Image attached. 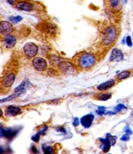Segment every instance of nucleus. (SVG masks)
Segmentation results:
<instances>
[{
    "mask_svg": "<svg viewBox=\"0 0 133 154\" xmlns=\"http://www.w3.org/2000/svg\"><path fill=\"white\" fill-rule=\"evenodd\" d=\"M78 65L83 69H89L95 64L96 58L90 53H84L78 57Z\"/></svg>",
    "mask_w": 133,
    "mask_h": 154,
    "instance_id": "nucleus-1",
    "label": "nucleus"
},
{
    "mask_svg": "<svg viewBox=\"0 0 133 154\" xmlns=\"http://www.w3.org/2000/svg\"><path fill=\"white\" fill-rule=\"evenodd\" d=\"M31 86H32V84L30 83V81L28 80H25L24 81L22 82V84L20 85L19 86H18L17 88H15V90H14V94L13 95L8 97L6 99H2L1 100V103H3V102H4V101H11L12 99H15L17 97H19L20 95L24 94V92L27 90V88H29Z\"/></svg>",
    "mask_w": 133,
    "mask_h": 154,
    "instance_id": "nucleus-2",
    "label": "nucleus"
},
{
    "mask_svg": "<svg viewBox=\"0 0 133 154\" xmlns=\"http://www.w3.org/2000/svg\"><path fill=\"white\" fill-rule=\"evenodd\" d=\"M117 37V30L114 26L108 27L103 34V42L105 46H108L112 44Z\"/></svg>",
    "mask_w": 133,
    "mask_h": 154,
    "instance_id": "nucleus-3",
    "label": "nucleus"
},
{
    "mask_svg": "<svg viewBox=\"0 0 133 154\" xmlns=\"http://www.w3.org/2000/svg\"><path fill=\"white\" fill-rule=\"evenodd\" d=\"M24 50L25 54L29 57V58H32L35 57L38 52V47L36 46V45H35L32 42H28L27 43L24 47Z\"/></svg>",
    "mask_w": 133,
    "mask_h": 154,
    "instance_id": "nucleus-4",
    "label": "nucleus"
},
{
    "mask_svg": "<svg viewBox=\"0 0 133 154\" xmlns=\"http://www.w3.org/2000/svg\"><path fill=\"white\" fill-rule=\"evenodd\" d=\"M58 68L60 72L64 74H72L74 72V67L73 64H71L69 62H61L58 64Z\"/></svg>",
    "mask_w": 133,
    "mask_h": 154,
    "instance_id": "nucleus-5",
    "label": "nucleus"
},
{
    "mask_svg": "<svg viewBox=\"0 0 133 154\" xmlns=\"http://www.w3.org/2000/svg\"><path fill=\"white\" fill-rule=\"evenodd\" d=\"M32 65L33 67L40 71H45L47 68V62L45 61V59L42 58H35L32 61Z\"/></svg>",
    "mask_w": 133,
    "mask_h": 154,
    "instance_id": "nucleus-6",
    "label": "nucleus"
},
{
    "mask_svg": "<svg viewBox=\"0 0 133 154\" xmlns=\"http://www.w3.org/2000/svg\"><path fill=\"white\" fill-rule=\"evenodd\" d=\"M1 137H6L9 140L13 139L19 132V129H15V128H7L4 129L3 127H1Z\"/></svg>",
    "mask_w": 133,
    "mask_h": 154,
    "instance_id": "nucleus-7",
    "label": "nucleus"
},
{
    "mask_svg": "<svg viewBox=\"0 0 133 154\" xmlns=\"http://www.w3.org/2000/svg\"><path fill=\"white\" fill-rule=\"evenodd\" d=\"M13 31V27L11 23L7 21H2L0 24V32L3 35H9Z\"/></svg>",
    "mask_w": 133,
    "mask_h": 154,
    "instance_id": "nucleus-8",
    "label": "nucleus"
},
{
    "mask_svg": "<svg viewBox=\"0 0 133 154\" xmlns=\"http://www.w3.org/2000/svg\"><path fill=\"white\" fill-rule=\"evenodd\" d=\"M110 61L111 62H121L124 60V54L122 51L119 49H114L111 51L110 56Z\"/></svg>",
    "mask_w": 133,
    "mask_h": 154,
    "instance_id": "nucleus-9",
    "label": "nucleus"
},
{
    "mask_svg": "<svg viewBox=\"0 0 133 154\" xmlns=\"http://www.w3.org/2000/svg\"><path fill=\"white\" fill-rule=\"evenodd\" d=\"M15 76L12 73L6 75L3 79H2V86L5 87V88H9L11 87L13 83L15 82Z\"/></svg>",
    "mask_w": 133,
    "mask_h": 154,
    "instance_id": "nucleus-10",
    "label": "nucleus"
},
{
    "mask_svg": "<svg viewBox=\"0 0 133 154\" xmlns=\"http://www.w3.org/2000/svg\"><path fill=\"white\" fill-rule=\"evenodd\" d=\"M94 119H95V116L92 114L86 115L81 118V124L85 128H89V127H90Z\"/></svg>",
    "mask_w": 133,
    "mask_h": 154,
    "instance_id": "nucleus-11",
    "label": "nucleus"
},
{
    "mask_svg": "<svg viewBox=\"0 0 133 154\" xmlns=\"http://www.w3.org/2000/svg\"><path fill=\"white\" fill-rule=\"evenodd\" d=\"M17 9L20 10V11H24V12H31L33 9V5L27 2H19L16 4Z\"/></svg>",
    "mask_w": 133,
    "mask_h": 154,
    "instance_id": "nucleus-12",
    "label": "nucleus"
},
{
    "mask_svg": "<svg viewBox=\"0 0 133 154\" xmlns=\"http://www.w3.org/2000/svg\"><path fill=\"white\" fill-rule=\"evenodd\" d=\"M15 43H16V39L12 36H7L3 39V44L7 48H12L15 46Z\"/></svg>",
    "mask_w": 133,
    "mask_h": 154,
    "instance_id": "nucleus-13",
    "label": "nucleus"
},
{
    "mask_svg": "<svg viewBox=\"0 0 133 154\" xmlns=\"http://www.w3.org/2000/svg\"><path fill=\"white\" fill-rule=\"evenodd\" d=\"M99 140H100V142H101L100 148H101L102 150H103V152H107L110 150V146H111L110 141H109L107 138H105V139L101 138V139H99Z\"/></svg>",
    "mask_w": 133,
    "mask_h": 154,
    "instance_id": "nucleus-14",
    "label": "nucleus"
},
{
    "mask_svg": "<svg viewBox=\"0 0 133 154\" xmlns=\"http://www.w3.org/2000/svg\"><path fill=\"white\" fill-rule=\"evenodd\" d=\"M6 113L10 116H15L21 113V109L16 106H8L6 110Z\"/></svg>",
    "mask_w": 133,
    "mask_h": 154,
    "instance_id": "nucleus-15",
    "label": "nucleus"
},
{
    "mask_svg": "<svg viewBox=\"0 0 133 154\" xmlns=\"http://www.w3.org/2000/svg\"><path fill=\"white\" fill-rule=\"evenodd\" d=\"M113 85H115V80H111L107 81V82H105V83L100 85L98 87V90H101V91H103V90H107V89L111 88Z\"/></svg>",
    "mask_w": 133,
    "mask_h": 154,
    "instance_id": "nucleus-16",
    "label": "nucleus"
},
{
    "mask_svg": "<svg viewBox=\"0 0 133 154\" xmlns=\"http://www.w3.org/2000/svg\"><path fill=\"white\" fill-rule=\"evenodd\" d=\"M131 76V73L130 71H122V72H120L118 76H117V79L119 80H125L127 79L128 77H129Z\"/></svg>",
    "mask_w": 133,
    "mask_h": 154,
    "instance_id": "nucleus-17",
    "label": "nucleus"
},
{
    "mask_svg": "<svg viewBox=\"0 0 133 154\" xmlns=\"http://www.w3.org/2000/svg\"><path fill=\"white\" fill-rule=\"evenodd\" d=\"M111 97L110 93H103V94H100L98 96V99L100 101H107Z\"/></svg>",
    "mask_w": 133,
    "mask_h": 154,
    "instance_id": "nucleus-18",
    "label": "nucleus"
},
{
    "mask_svg": "<svg viewBox=\"0 0 133 154\" xmlns=\"http://www.w3.org/2000/svg\"><path fill=\"white\" fill-rule=\"evenodd\" d=\"M42 148H43V152L45 153H48V154H51V153H53V149L51 146H48L47 145H44L42 146Z\"/></svg>",
    "mask_w": 133,
    "mask_h": 154,
    "instance_id": "nucleus-19",
    "label": "nucleus"
},
{
    "mask_svg": "<svg viewBox=\"0 0 133 154\" xmlns=\"http://www.w3.org/2000/svg\"><path fill=\"white\" fill-rule=\"evenodd\" d=\"M110 143V145H115V143L116 142L117 140V136H111L110 134H107V137H106Z\"/></svg>",
    "mask_w": 133,
    "mask_h": 154,
    "instance_id": "nucleus-20",
    "label": "nucleus"
},
{
    "mask_svg": "<svg viewBox=\"0 0 133 154\" xmlns=\"http://www.w3.org/2000/svg\"><path fill=\"white\" fill-rule=\"evenodd\" d=\"M9 19L11 20V21H12L13 23H18L19 21H21V20L23 19L22 16H11V17H9Z\"/></svg>",
    "mask_w": 133,
    "mask_h": 154,
    "instance_id": "nucleus-21",
    "label": "nucleus"
},
{
    "mask_svg": "<svg viewBox=\"0 0 133 154\" xmlns=\"http://www.w3.org/2000/svg\"><path fill=\"white\" fill-rule=\"evenodd\" d=\"M126 109V106H124V105H123V104H119L115 108V113H118V112H119V111H121V110H125Z\"/></svg>",
    "mask_w": 133,
    "mask_h": 154,
    "instance_id": "nucleus-22",
    "label": "nucleus"
},
{
    "mask_svg": "<svg viewBox=\"0 0 133 154\" xmlns=\"http://www.w3.org/2000/svg\"><path fill=\"white\" fill-rule=\"evenodd\" d=\"M96 113L98 115H103L104 114H106V110L104 107H98V109L96 110Z\"/></svg>",
    "mask_w": 133,
    "mask_h": 154,
    "instance_id": "nucleus-23",
    "label": "nucleus"
},
{
    "mask_svg": "<svg viewBox=\"0 0 133 154\" xmlns=\"http://www.w3.org/2000/svg\"><path fill=\"white\" fill-rule=\"evenodd\" d=\"M119 1H120V0H110V6H111L112 7H116L119 5Z\"/></svg>",
    "mask_w": 133,
    "mask_h": 154,
    "instance_id": "nucleus-24",
    "label": "nucleus"
},
{
    "mask_svg": "<svg viewBox=\"0 0 133 154\" xmlns=\"http://www.w3.org/2000/svg\"><path fill=\"white\" fill-rule=\"evenodd\" d=\"M40 132H38L36 135H35V136H33L32 137V140L33 141H35V142H38L39 140H40Z\"/></svg>",
    "mask_w": 133,
    "mask_h": 154,
    "instance_id": "nucleus-25",
    "label": "nucleus"
},
{
    "mask_svg": "<svg viewBox=\"0 0 133 154\" xmlns=\"http://www.w3.org/2000/svg\"><path fill=\"white\" fill-rule=\"evenodd\" d=\"M129 139H130V136H129V134H128H128L124 135V136H123L121 137V140H123V141H128Z\"/></svg>",
    "mask_w": 133,
    "mask_h": 154,
    "instance_id": "nucleus-26",
    "label": "nucleus"
},
{
    "mask_svg": "<svg viewBox=\"0 0 133 154\" xmlns=\"http://www.w3.org/2000/svg\"><path fill=\"white\" fill-rule=\"evenodd\" d=\"M126 42H127V45H128L129 47H131V46H132V42H131V37H130V36H128V37H127Z\"/></svg>",
    "mask_w": 133,
    "mask_h": 154,
    "instance_id": "nucleus-27",
    "label": "nucleus"
},
{
    "mask_svg": "<svg viewBox=\"0 0 133 154\" xmlns=\"http://www.w3.org/2000/svg\"><path fill=\"white\" fill-rule=\"evenodd\" d=\"M47 130H48V127H47V126H45L44 128L40 130L39 132H40V135H45V133H46V131H47Z\"/></svg>",
    "mask_w": 133,
    "mask_h": 154,
    "instance_id": "nucleus-28",
    "label": "nucleus"
},
{
    "mask_svg": "<svg viewBox=\"0 0 133 154\" xmlns=\"http://www.w3.org/2000/svg\"><path fill=\"white\" fill-rule=\"evenodd\" d=\"M73 124H74V127H77V126L79 125V119H78V118H74V120L73 122Z\"/></svg>",
    "mask_w": 133,
    "mask_h": 154,
    "instance_id": "nucleus-29",
    "label": "nucleus"
},
{
    "mask_svg": "<svg viewBox=\"0 0 133 154\" xmlns=\"http://www.w3.org/2000/svg\"><path fill=\"white\" fill-rule=\"evenodd\" d=\"M124 131H125V132H127V133H128V134H131V129H130V127H129L128 126L125 127V128H124Z\"/></svg>",
    "mask_w": 133,
    "mask_h": 154,
    "instance_id": "nucleus-30",
    "label": "nucleus"
},
{
    "mask_svg": "<svg viewBox=\"0 0 133 154\" xmlns=\"http://www.w3.org/2000/svg\"><path fill=\"white\" fill-rule=\"evenodd\" d=\"M57 131H60V132H63V133H65V129L63 128V127H57Z\"/></svg>",
    "mask_w": 133,
    "mask_h": 154,
    "instance_id": "nucleus-31",
    "label": "nucleus"
},
{
    "mask_svg": "<svg viewBox=\"0 0 133 154\" xmlns=\"http://www.w3.org/2000/svg\"><path fill=\"white\" fill-rule=\"evenodd\" d=\"M7 3H10L11 5H13V4H15V3L16 0H7Z\"/></svg>",
    "mask_w": 133,
    "mask_h": 154,
    "instance_id": "nucleus-32",
    "label": "nucleus"
},
{
    "mask_svg": "<svg viewBox=\"0 0 133 154\" xmlns=\"http://www.w3.org/2000/svg\"><path fill=\"white\" fill-rule=\"evenodd\" d=\"M32 151L33 152H38V151H36V148H35V146H32Z\"/></svg>",
    "mask_w": 133,
    "mask_h": 154,
    "instance_id": "nucleus-33",
    "label": "nucleus"
}]
</instances>
